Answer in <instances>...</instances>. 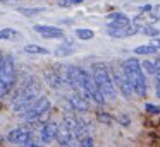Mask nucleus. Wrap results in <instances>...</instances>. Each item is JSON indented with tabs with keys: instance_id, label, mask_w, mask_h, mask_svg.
Returning a JSON list of instances; mask_svg holds the SVG:
<instances>
[{
	"instance_id": "nucleus-11",
	"label": "nucleus",
	"mask_w": 160,
	"mask_h": 147,
	"mask_svg": "<svg viewBox=\"0 0 160 147\" xmlns=\"http://www.w3.org/2000/svg\"><path fill=\"white\" fill-rule=\"evenodd\" d=\"M110 75H112V82H114L115 91H119L126 99H132V94H134V91H132V87L129 85L128 79L124 77V74L117 70V72H114V74H110Z\"/></svg>"
},
{
	"instance_id": "nucleus-5",
	"label": "nucleus",
	"mask_w": 160,
	"mask_h": 147,
	"mask_svg": "<svg viewBox=\"0 0 160 147\" xmlns=\"http://www.w3.org/2000/svg\"><path fill=\"white\" fill-rule=\"evenodd\" d=\"M16 85V63L11 55H4L0 60V98L7 96Z\"/></svg>"
},
{
	"instance_id": "nucleus-16",
	"label": "nucleus",
	"mask_w": 160,
	"mask_h": 147,
	"mask_svg": "<svg viewBox=\"0 0 160 147\" xmlns=\"http://www.w3.org/2000/svg\"><path fill=\"white\" fill-rule=\"evenodd\" d=\"M157 21H160V16L157 12H150V10H145V12L138 14L134 19V26L138 27H143V26H153V24L157 22Z\"/></svg>"
},
{
	"instance_id": "nucleus-10",
	"label": "nucleus",
	"mask_w": 160,
	"mask_h": 147,
	"mask_svg": "<svg viewBox=\"0 0 160 147\" xmlns=\"http://www.w3.org/2000/svg\"><path fill=\"white\" fill-rule=\"evenodd\" d=\"M55 140L59 142L60 147H79V140L76 139V135L71 132L69 126H67L66 123L59 125V128H57V137H55Z\"/></svg>"
},
{
	"instance_id": "nucleus-25",
	"label": "nucleus",
	"mask_w": 160,
	"mask_h": 147,
	"mask_svg": "<svg viewBox=\"0 0 160 147\" xmlns=\"http://www.w3.org/2000/svg\"><path fill=\"white\" fill-rule=\"evenodd\" d=\"M79 147H95V142H93V137L88 133V135L81 137L79 139Z\"/></svg>"
},
{
	"instance_id": "nucleus-9",
	"label": "nucleus",
	"mask_w": 160,
	"mask_h": 147,
	"mask_svg": "<svg viewBox=\"0 0 160 147\" xmlns=\"http://www.w3.org/2000/svg\"><path fill=\"white\" fill-rule=\"evenodd\" d=\"M64 123L69 126V130L76 135V139L79 140L81 137L88 135V125L76 111H69L64 115Z\"/></svg>"
},
{
	"instance_id": "nucleus-1",
	"label": "nucleus",
	"mask_w": 160,
	"mask_h": 147,
	"mask_svg": "<svg viewBox=\"0 0 160 147\" xmlns=\"http://www.w3.org/2000/svg\"><path fill=\"white\" fill-rule=\"evenodd\" d=\"M40 96V84L36 79L28 77L22 84H19V87L16 89L14 98H12V104H14V111L16 113H24L29 108L33 101Z\"/></svg>"
},
{
	"instance_id": "nucleus-18",
	"label": "nucleus",
	"mask_w": 160,
	"mask_h": 147,
	"mask_svg": "<svg viewBox=\"0 0 160 147\" xmlns=\"http://www.w3.org/2000/svg\"><path fill=\"white\" fill-rule=\"evenodd\" d=\"M26 53H31V55H48L50 51L43 46H38V44H26L24 46Z\"/></svg>"
},
{
	"instance_id": "nucleus-21",
	"label": "nucleus",
	"mask_w": 160,
	"mask_h": 147,
	"mask_svg": "<svg viewBox=\"0 0 160 147\" xmlns=\"http://www.w3.org/2000/svg\"><path fill=\"white\" fill-rule=\"evenodd\" d=\"M76 36L79 38V39L86 41V39H91V38L95 36V33L91 29H86V27H81V29H76Z\"/></svg>"
},
{
	"instance_id": "nucleus-32",
	"label": "nucleus",
	"mask_w": 160,
	"mask_h": 147,
	"mask_svg": "<svg viewBox=\"0 0 160 147\" xmlns=\"http://www.w3.org/2000/svg\"><path fill=\"white\" fill-rule=\"evenodd\" d=\"M2 140H4V137H2V135H0V144H2Z\"/></svg>"
},
{
	"instance_id": "nucleus-23",
	"label": "nucleus",
	"mask_w": 160,
	"mask_h": 147,
	"mask_svg": "<svg viewBox=\"0 0 160 147\" xmlns=\"http://www.w3.org/2000/svg\"><path fill=\"white\" fill-rule=\"evenodd\" d=\"M139 29H141V33L145 34V36H152V38L158 36V33H160L155 26H143V27H139Z\"/></svg>"
},
{
	"instance_id": "nucleus-22",
	"label": "nucleus",
	"mask_w": 160,
	"mask_h": 147,
	"mask_svg": "<svg viewBox=\"0 0 160 147\" xmlns=\"http://www.w3.org/2000/svg\"><path fill=\"white\" fill-rule=\"evenodd\" d=\"M18 36V33H16L14 29H11V27H4V29H0V39H12V38Z\"/></svg>"
},
{
	"instance_id": "nucleus-15",
	"label": "nucleus",
	"mask_w": 160,
	"mask_h": 147,
	"mask_svg": "<svg viewBox=\"0 0 160 147\" xmlns=\"http://www.w3.org/2000/svg\"><path fill=\"white\" fill-rule=\"evenodd\" d=\"M33 29L38 34H42L43 38H48V39H57V38L64 36V31L57 26H47V24H36Z\"/></svg>"
},
{
	"instance_id": "nucleus-30",
	"label": "nucleus",
	"mask_w": 160,
	"mask_h": 147,
	"mask_svg": "<svg viewBox=\"0 0 160 147\" xmlns=\"http://www.w3.org/2000/svg\"><path fill=\"white\" fill-rule=\"evenodd\" d=\"M152 43H153V46H157V50H160V38L155 36V39H153Z\"/></svg>"
},
{
	"instance_id": "nucleus-3",
	"label": "nucleus",
	"mask_w": 160,
	"mask_h": 147,
	"mask_svg": "<svg viewBox=\"0 0 160 147\" xmlns=\"http://www.w3.org/2000/svg\"><path fill=\"white\" fill-rule=\"evenodd\" d=\"M91 77H93L95 84H97V89L100 91L102 98H103V99H108V101L115 99L117 91H115V87H114L112 75H110V72H108V67H107V65L102 63V62L93 63V67H91Z\"/></svg>"
},
{
	"instance_id": "nucleus-7",
	"label": "nucleus",
	"mask_w": 160,
	"mask_h": 147,
	"mask_svg": "<svg viewBox=\"0 0 160 147\" xmlns=\"http://www.w3.org/2000/svg\"><path fill=\"white\" fill-rule=\"evenodd\" d=\"M138 26L129 21V17L126 19H119V21H110L107 26V34L112 38H129L132 34L138 33Z\"/></svg>"
},
{
	"instance_id": "nucleus-24",
	"label": "nucleus",
	"mask_w": 160,
	"mask_h": 147,
	"mask_svg": "<svg viewBox=\"0 0 160 147\" xmlns=\"http://www.w3.org/2000/svg\"><path fill=\"white\" fill-rule=\"evenodd\" d=\"M139 65H141V70L143 72H146V74H155V62L145 60L143 63H139Z\"/></svg>"
},
{
	"instance_id": "nucleus-20",
	"label": "nucleus",
	"mask_w": 160,
	"mask_h": 147,
	"mask_svg": "<svg viewBox=\"0 0 160 147\" xmlns=\"http://www.w3.org/2000/svg\"><path fill=\"white\" fill-rule=\"evenodd\" d=\"M74 51V48L71 46L69 43H66V44H60L59 48L55 50V55L57 57H67V55H71Z\"/></svg>"
},
{
	"instance_id": "nucleus-28",
	"label": "nucleus",
	"mask_w": 160,
	"mask_h": 147,
	"mask_svg": "<svg viewBox=\"0 0 160 147\" xmlns=\"http://www.w3.org/2000/svg\"><path fill=\"white\" fill-rule=\"evenodd\" d=\"M98 120L103 122V123H112L114 122V118H112L110 115H103V113H98Z\"/></svg>"
},
{
	"instance_id": "nucleus-29",
	"label": "nucleus",
	"mask_w": 160,
	"mask_h": 147,
	"mask_svg": "<svg viewBox=\"0 0 160 147\" xmlns=\"http://www.w3.org/2000/svg\"><path fill=\"white\" fill-rule=\"evenodd\" d=\"M155 92H157V98H160V75H157V84H155Z\"/></svg>"
},
{
	"instance_id": "nucleus-12",
	"label": "nucleus",
	"mask_w": 160,
	"mask_h": 147,
	"mask_svg": "<svg viewBox=\"0 0 160 147\" xmlns=\"http://www.w3.org/2000/svg\"><path fill=\"white\" fill-rule=\"evenodd\" d=\"M45 80L52 89H60L66 84V77H64V67H52L45 70Z\"/></svg>"
},
{
	"instance_id": "nucleus-6",
	"label": "nucleus",
	"mask_w": 160,
	"mask_h": 147,
	"mask_svg": "<svg viewBox=\"0 0 160 147\" xmlns=\"http://www.w3.org/2000/svg\"><path fill=\"white\" fill-rule=\"evenodd\" d=\"M79 94L84 96L88 101L91 99L97 104H103L105 103V99L102 98L100 91L97 89V84H95L93 77H91V72L84 70V68L79 70Z\"/></svg>"
},
{
	"instance_id": "nucleus-19",
	"label": "nucleus",
	"mask_w": 160,
	"mask_h": 147,
	"mask_svg": "<svg viewBox=\"0 0 160 147\" xmlns=\"http://www.w3.org/2000/svg\"><path fill=\"white\" fill-rule=\"evenodd\" d=\"M157 46L153 44H143V46H136L134 48V53L136 55H155L157 53Z\"/></svg>"
},
{
	"instance_id": "nucleus-8",
	"label": "nucleus",
	"mask_w": 160,
	"mask_h": 147,
	"mask_svg": "<svg viewBox=\"0 0 160 147\" xmlns=\"http://www.w3.org/2000/svg\"><path fill=\"white\" fill-rule=\"evenodd\" d=\"M5 140L11 144H18V145L28 147L35 144V139H33V132L29 126H18V128L11 130L5 137Z\"/></svg>"
},
{
	"instance_id": "nucleus-27",
	"label": "nucleus",
	"mask_w": 160,
	"mask_h": 147,
	"mask_svg": "<svg viewBox=\"0 0 160 147\" xmlns=\"http://www.w3.org/2000/svg\"><path fill=\"white\" fill-rule=\"evenodd\" d=\"M145 109H146L148 113H152V115H160V106L152 104V103H146V104H145Z\"/></svg>"
},
{
	"instance_id": "nucleus-14",
	"label": "nucleus",
	"mask_w": 160,
	"mask_h": 147,
	"mask_svg": "<svg viewBox=\"0 0 160 147\" xmlns=\"http://www.w3.org/2000/svg\"><path fill=\"white\" fill-rule=\"evenodd\" d=\"M57 128H59V125L55 122L43 123L42 128H40V140H42V144H52L57 137Z\"/></svg>"
},
{
	"instance_id": "nucleus-2",
	"label": "nucleus",
	"mask_w": 160,
	"mask_h": 147,
	"mask_svg": "<svg viewBox=\"0 0 160 147\" xmlns=\"http://www.w3.org/2000/svg\"><path fill=\"white\" fill-rule=\"evenodd\" d=\"M122 74L128 79L129 85L132 87L134 94H138L139 98H146L148 94V85H146V77L145 72L141 70L138 58H128L122 63Z\"/></svg>"
},
{
	"instance_id": "nucleus-17",
	"label": "nucleus",
	"mask_w": 160,
	"mask_h": 147,
	"mask_svg": "<svg viewBox=\"0 0 160 147\" xmlns=\"http://www.w3.org/2000/svg\"><path fill=\"white\" fill-rule=\"evenodd\" d=\"M19 12L22 14V16H26V17H35V16H38V14H42V12H45V9L43 7H19Z\"/></svg>"
},
{
	"instance_id": "nucleus-4",
	"label": "nucleus",
	"mask_w": 160,
	"mask_h": 147,
	"mask_svg": "<svg viewBox=\"0 0 160 147\" xmlns=\"http://www.w3.org/2000/svg\"><path fill=\"white\" fill-rule=\"evenodd\" d=\"M50 109H52L50 99L47 96H38L29 104V108L24 113H21V118L28 122L29 125H43L50 118Z\"/></svg>"
},
{
	"instance_id": "nucleus-13",
	"label": "nucleus",
	"mask_w": 160,
	"mask_h": 147,
	"mask_svg": "<svg viewBox=\"0 0 160 147\" xmlns=\"http://www.w3.org/2000/svg\"><path fill=\"white\" fill-rule=\"evenodd\" d=\"M67 103H69V108L71 111H76V113H84L90 109V101H88L84 96H81L79 92H74L72 96L67 98Z\"/></svg>"
},
{
	"instance_id": "nucleus-31",
	"label": "nucleus",
	"mask_w": 160,
	"mask_h": 147,
	"mask_svg": "<svg viewBox=\"0 0 160 147\" xmlns=\"http://www.w3.org/2000/svg\"><path fill=\"white\" fill-rule=\"evenodd\" d=\"M28 147H40V145H36V144H33V145H28Z\"/></svg>"
},
{
	"instance_id": "nucleus-26",
	"label": "nucleus",
	"mask_w": 160,
	"mask_h": 147,
	"mask_svg": "<svg viewBox=\"0 0 160 147\" xmlns=\"http://www.w3.org/2000/svg\"><path fill=\"white\" fill-rule=\"evenodd\" d=\"M84 0H59V7H64V9H69V7H74V5H79L83 3Z\"/></svg>"
}]
</instances>
